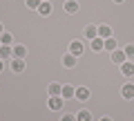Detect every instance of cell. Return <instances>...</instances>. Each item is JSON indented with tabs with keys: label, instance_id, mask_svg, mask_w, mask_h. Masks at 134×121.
<instances>
[{
	"label": "cell",
	"instance_id": "10",
	"mask_svg": "<svg viewBox=\"0 0 134 121\" xmlns=\"http://www.w3.org/2000/svg\"><path fill=\"white\" fill-rule=\"evenodd\" d=\"M103 47H105V40H100V36H96V38L92 40V49H94V52H100Z\"/></svg>",
	"mask_w": 134,
	"mask_h": 121
},
{
	"label": "cell",
	"instance_id": "3",
	"mask_svg": "<svg viewBox=\"0 0 134 121\" xmlns=\"http://www.w3.org/2000/svg\"><path fill=\"white\" fill-rule=\"evenodd\" d=\"M125 52H121V49H114V52H112V61H114V63H119V65H123L125 63Z\"/></svg>",
	"mask_w": 134,
	"mask_h": 121
},
{
	"label": "cell",
	"instance_id": "9",
	"mask_svg": "<svg viewBox=\"0 0 134 121\" xmlns=\"http://www.w3.org/2000/svg\"><path fill=\"white\" fill-rule=\"evenodd\" d=\"M98 36H100V38H110V36H112V29L107 27V25H98Z\"/></svg>",
	"mask_w": 134,
	"mask_h": 121
},
{
	"label": "cell",
	"instance_id": "19",
	"mask_svg": "<svg viewBox=\"0 0 134 121\" xmlns=\"http://www.w3.org/2000/svg\"><path fill=\"white\" fill-rule=\"evenodd\" d=\"M105 49H110V52H114V49H116V40L112 38V36H110V38H105Z\"/></svg>",
	"mask_w": 134,
	"mask_h": 121
},
{
	"label": "cell",
	"instance_id": "17",
	"mask_svg": "<svg viewBox=\"0 0 134 121\" xmlns=\"http://www.w3.org/2000/svg\"><path fill=\"white\" fill-rule=\"evenodd\" d=\"M76 9H78V5L74 2V0H67V2H65V11H67V14H74Z\"/></svg>",
	"mask_w": 134,
	"mask_h": 121
},
{
	"label": "cell",
	"instance_id": "21",
	"mask_svg": "<svg viewBox=\"0 0 134 121\" xmlns=\"http://www.w3.org/2000/svg\"><path fill=\"white\" fill-rule=\"evenodd\" d=\"M40 2H43V0H27V7H31V9H38Z\"/></svg>",
	"mask_w": 134,
	"mask_h": 121
},
{
	"label": "cell",
	"instance_id": "5",
	"mask_svg": "<svg viewBox=\"0 0 134 121\" xmlns=\"http://www.w3.org/2000/svg\"><path fill=\"white\" fill-rule=\"evenodd\" d=\"M63 99H74L76 97V90H74L72 85H63V94H60Z\"/></svg>",
	"mask_w": 134,
	"mask_h": 121
},
{
	"label": "cell",
	"instance_id": "13",
	"mask_svg": "<svg viewBox=\"0 0 134 121\" xmlns=\"http://www.w3.org/2000/svg\"><path fill=\"white\" fill-rule=\"evenodd\" d=\"M38 11H40L43 16H49V14H52V5H49L47 0H43V2H40V7H38Z\"/></svg>",
	"mask_w": 134,
	"mask_h": 121
},
{
	"label": "cell",
	"instance_id": "4",
	"mask_svg": "<svg viewBox=\"0 0 134 121\" xmlns=\"http://www.w3.org/2000/svg\"><path fill=\"white\" fill-rule=\"evenodd\" d=\"M85 36L90 40H94L96 36H98V27H96V25H87V27H85Z\"/></svg>",
	"mask_w": 134,
	"mask_h": 121
},
{
	"label": "cell",
	"instance_id": "15",
	"mask_svg": "<svg viewBox=\"0 0 134 121\" xmlns=\"http://www.w3.org/2000/svg\"><path fill=\"white\" fill-rule=\"evenodd\" d=\"M123 97L125 99H134V85H132V83L123 85Z\"/></svg>",
	"mask_w": 134,
	"mask_h": 121
},
{
	"label": "cell",
	"instance_id": "26",
	"mask_svg": "<svg viewBox=\"0 0 134 121\" xmlns=\"http://www.w3.org/2000/svg\"><path fill=\"white\" fill-rule=\"evenodd\" d=\"M100 121H112V119H100Z\"/></svg>",
	"mask_w": 134,
	"mask_h": 121
},
{
	"label": "cell",
	"instance_id": "16",
	"mask_svg": "<svg viewBox=\"0 0 134 121\" xmlns=\"http://www.w3.org/2000/svg\"><path fill=\"white\" fill-rule=\"evenodd\" d=\"M11 54H14V49H9V45H2V47H0V58H2V61H7Z\"/></svg>",
	"mask_w": 134,
	"mask_h": 121
},
{
	"label": "cell",
	"instance_id": "7",
	"mask_svg": "<svg viewBox=\"0 0 134 121\" xmlns=\"http://www.w3.org/2000/svg\"><path fill=\"white\" fill-rule=\"evenodd\" d=\"M63 65H65V67H74V65H76V56H74V54H65V56H63Z\"/></svg>",
	"mask_w": 134,
	"mask_h": 121
},
{
	"label": "cell",
	"instance_id": "27",
	"mask_svg": "<svg viewBox=\"0 0 134 121\" xmlns=\"http://www.w3.org/2000/svg\"><path fill=\"white\" fill-rule=\"evenodd\" d=\"M114 2H123V0H114Z\"/></svg>",
	"mask_w": 134,
	"mask_h": 121
},
{
	"label": "cell",
	"instance_id": "18",
	"mask_svg": "<svg viewBox=\"0 0 134 121\" xmlns=\"http://www.w3.org/2000/svg\"><path fill=\"white\" fill-rule=\"evenodd\" d=\"M76 121H92V114H90L87 110H81V112L76 114Z\"/></svg>",
	"mask_w": 134,
	"mask_h": 121
},
{
	"label": "cell",
	"instance_id": "14",
	"mask_svg": "<svg viewBox=\"0 0 134 121\" xmlns=\"http://www.w3.org/2000/svg\"><path fill=\"white\" fill-rule=\"evenodd\" d=\"M14 56H16V58H25V56H27V47H25V45L14 47Z\"/></svg>",
	"mask_w": 134,
	"mask_h": 121
},
{
	"label": "cell",
	"instance_id": "6",
	"mask_svg": "<svg viewBox=\"0 0 134 121\" xmlns=\"http://www.w3.org/2000/svg\"><path fill=\"white\" fill-rule=\"evenodd\" d=\"M74 99L87 101V99H90V90H87V87H76V97H74Z\"/></svg>",
	"mask_w": 134,
	"mask_h": 121
},
{
	"label": "cell",
	"instance_id": "8",
	"mask_svg": "<svg viewBox=\"0 0 134 121\" xmlns=\"http://www.w3.org/2000/svg\"><path fill=\"white\" fill-rule=\"evenodd\" d=\"M49 108L52 110H60L63 108V97H52L49 99Z\"/></svg>",
	"mask_w": 134,
	"mask_h": 121
},
{
	"label": "cell",
	"instance_id": "25",
	"mask_svg": "<svg viewBox=\"0 0 134 121\" xmlns=\"http://www.w3.org/2000/svg\"><path fill=\"white\" fill-rule=\"evenodd\" d=\"M0 36H2V23H0Z\"/></svg>",
	"mask_w": 134,
	"mask_h": 121
},
{
	"label": "cell",
	"instance_id": "24",
	"mask_svg": "<svg viewBox=\"0 0 134 121\" xmlns=\"http://www.w3.org/2000/svg\"><path fill=\"white\" fill-rule=\"evenodd\" d=\"M2 67H5V63H2V58H0V72H2Z\"/></svg>",
	"mask_w": 134,
	"mask_h": 121
},
{
	"label": "cell",
	"instance_id": "23",
	"mask_svg": "<svg viewBox=\"0 0 134 121\" xmlns=\"http://www.w3.org/2000/svg\"><path fill=\"white\" fill-rule=\"evenodd\" d=\"M60 121H76V117H74V114H63Z\"/></svg>",
	"mask_w": 134,
	"mask_h": 121
},
{
	"label": "cell",
	"instance_id": "28",
	"mask_svg": "<svg viewBox=\"0 0 134 121\" xmlns=\"http://www.w3.org/2000/svg\"><path fill=\"white\" fill-rule=\"evenodd\" d=\"M0 47H2V40H0Z\"/></svg>",
	"mask_w": 134,
	"mask_h": 121
},
{
	"label": "cell",
	"instance_id": "20",
	"mask_svg": "<svg viewBox=\"0 0 134 121\" xmlns=\"http://www.w3.org/2000/svg\"><path fill=\"white\" fill-rule=\"evenodd\" d=\"M0 40H2V45H11V43H14L11 34H2V36H0Z\"/></svg>",
	"mask_w": 134,
	"mask_h": 121
},
{
	"label": "cell",
	"instance_id": "2",
	"mask_svg": "<svg viewBox=\"0 0 134 121\" xmlns=\"http://www.w3.org/2000/svg\"><path fill=\"white\" fill-rule=\"evenodd\" d=\"M121 72H123V76H134V63L132 61H125L121 65Z\"/></svg>",
	"mask_w": 134,
	"mask_h": 121
},
{
	"label": "cell",
	"instance_id": "12",
	"mask_svg": "<svg viewBox=\"0 0 134 121\" xmlns=\"http://www.w3.org/2000/svg\"><path fill=\"white\" fill-rule=\"evenodd\" d=\"M49 94H52V97H60V94H63V85L52 83V85H49Z\"/></svg>",
	"mask_w": 134,
	"mask_h": 121
},
{
	"label": "cell",
	"instance_id": "11",
	"mask_svg": "<svg viewBox=\"0 0 134 121\" xmlns=\"http://www.w3.org/2000/svg\"><path fill=\"white\" fill-rule=\"evenodd\" d=\"M11 70L14 72H23L25 70V58H16L14 63H11Z\"/></svg>",
	"mask_w": 134,
	"mask_h": 121
},
{
	"label": "cell",
	"instance_id": "1",
	"mask_svg": "<svg viewBox=\"0 0 134 121\" xmlns=\"http://www.w3.org/2000/svg\"><path fill=\"white\" fill-rule=\"evenodd\" d=\"M69 54H74V56H81V54H83V43H81V40H72V45H69Z\"/></svg>",
	"mask_w": 134,
	"mask_h": 121
},
{
	"label": "cell",
	"instance_id": "22",
	"mask_svg": "<svg viewBox=\"0 0 134 121\" xmlns=\"http://www.w3.org/2000/svg\"><path fill=\"white\" fill-rule=\"evenodd\" d=\"M125 56H127V58H134V45H127V47H125Z\"/></svg>",
	"mask_w": 134,
	"mask_h": 121
}]
</instances>
